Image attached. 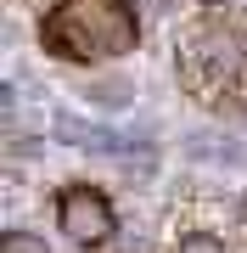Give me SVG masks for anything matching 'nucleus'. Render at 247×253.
I'll return each instance as SVG.
<instances>
[{
    "mask_svg": "<svg viewBox=\"0 0 247 253\" xmlns=\"http://www.w3.org/2000/svg\"><path fill=\"white\" fill-rule=\"evenodd\" d=\"M141 40L135 0H56L39 17V51L56 62H112Z\"/></svg>",
    "mask_w": 247,
    "mask_h": 253,
    "instance_id": "obj_2",
    "label": "nucleus"
},
{
    "mask_svg": "<svg viewBox=\"0 0 247 253\" xmlns=\"http://www.w3.org/2000/svg\"><path fill=\"white\" fill-rule=\"evenodd\" d=\"M0 253H45V242H39V236H28V231H11L6 242H0Z\"/></svg>",
    "mask_w": 247,
    "mask_h": 253,
    "instance_id": "obj_4",
    "label": "nucleus"
},
{
    "mask_svg": "<svg viewBox=\"0 0 247 253\" xmlns=\"http://www.w3.org/2000/svg\"><path fill=\"white\" fill-rule=\"evenodd\" d=\"M242 242H247V225H242Z\"/></svg>",
    "mask_w": 247,
    "mask_h": 253,
    "instance_id": "obj_5",
    "label": "nucleus"
},
{
    "mask_svg": "<svg viewBox=\"0 0 247 253\" xmlns=\"http://www.w3.org/2000/svg\"><path fill=\"white\" fill-rule=\"evenodd\" d=\"M174 79L208 113H247V6L202 0L174 28Z\"/></svg>",
    "mask_w": 247,
    "mask_h": 253,
    "instance_id": "obj_1",
    "label": "nucleus"
},
{
    "mask_svg": "<svg viewBox=\"0 0 247 253\" xmlns=\"http://www.w3.org/2000/svg\"><path fill=\"white\" fill-rule=\"evenodd\" d=\"M56 231L68 236V242H79V248H101V242H112V231H118V214H112V197L101 186H62L56 191Z\"/></svg>",
    "mask_w": 247,
    "mask_h": 253,
    "instance_id": "obj_3",
    "label": "nucleus"
}]
</instances>
